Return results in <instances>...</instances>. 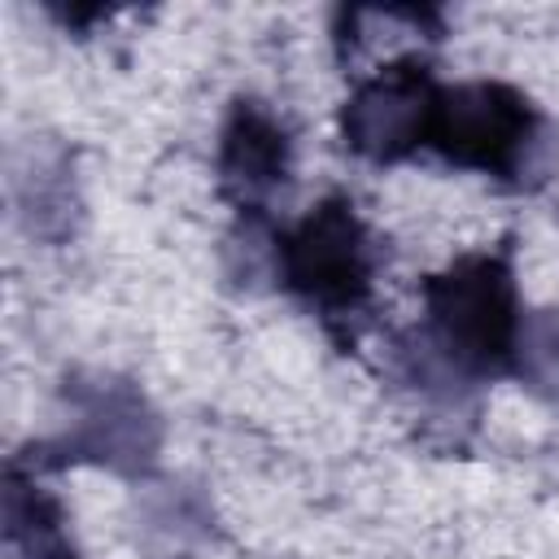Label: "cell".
I'll return each instance as SVG.
<instances>
[{
    "instance_id": "1",
    "label": "cell",
    "mask_w": 559,
    "mask_h": 559,
    "mask_svg": "<svg viewBox=\"0 0 559 559\" xmlns=\"http://www.w3.org/2000/svg\"><path fill=\"white\" fill-rule=\"evenodd\" d=\"M424 323L406 336L402 362L415 384H476L511 376L520 341V288L511 245L454 258L419 284Z\"/></svg>"
},
{
    "instance_id": "2",
    "label": "cell",
    "mask_w": 559,
    "mask_h": 559,
    "mask_svg": "<svg viewBox=\"0 0 559 559\" xmlns=\"http://www.w3.org/2000/svg\"><path fill=\"white\" fill-rule=\"evenodd\" d=\"M428 148L445 166L489 175L515 192H537L559 170V131L520 87L502 79L441 87Z\"/></svg>"
},
{
    "instance_id": "3",
    "label": "cell",
    "mask_w": 559,
    "mask_h": 559,
    "mask_svg": "<svg viewBox=\"0 0 559 559\" xmlns=\"http://www.w3.org/2000/svg\"><path fill=\"white\" fill-rule=\"evenodd\" d=\"M280 284L345 341L349 319H362L376 288V240L349 197H323L288 231L271 236Z\"/></svg>"
},
{
    "instance_id": "4",
    "label": "cell",
    "mask_w": 559,
    "mask_h": 559,
    "mask_svg": "<svg viewBox=\"0 0 559 559\" xmlns=\"http://www.w3.org/2000/svg\"><path fill=\"white\" fill-rule=\"evenodd\" d=\"M70 419L57 441L39 445L44 454L35 463L61 467V463H100L122 476H140L157 463L162 424L148 397L118 376H92L66 384Z\"/></svg>"
},
{
    "instance_id": "5",
    "label": "cell",
    "mask_w": 559,
    "mask_h": 559,
    "mask_svg": "<svg viewBox=\"0 0 559 559\" xmlns=\"http://www.w3.org/2000/svg\"><path fill=\"white\" fill-rule=\"evenodd\" d=\"M437 96H441V83L424 57L411 52L380 66L341 105L345 148L376 166L406 162L415 148H428Z\"/></svg>"
},
{
    "instance_id": "6",
    "label": "cell",
    "mask_w": 559,
    "mask_h": 559,
    "mask_svg": "<svg viewBox=\"0 0 559 559\" xmlns=\"http://www.w3.org/2000/svg\"><path fill=\"white\" fill-rule=\"evenodd\" d=\"M293 179V135L253 96L231 100L218 135V192L253 223Z\"/></svg>"
},
{
    "instance_id": "7",
    "label": "cell",
    "mask_w": 559,
    "mask_h": 559,
    "mask_svg": "<svg viewBox=\"0 0 559 559\" xmlns=\"http://www.w3.org/2000/svg\"><path fill=\"white\" fill-rule=\"evenodd\" d=\"M4 542L22 559H74L61 502L35 485L17 463L4 472Z\"/></svg>"
},
{
    "instance_id": "8",
    "label": "cell",
    "mask_w": 559,
    "mask_h": 559,
    "mask_svg": "<svg viewBox=\"0 0 559 559\" xmlns=\"http://www.w3.org/2000/svg\"><path fill=\"white\" fill-rule=\"evenodd\" d=\"M511 376L533 393L559 402V310H524Z\"/></svg>"
}]
</instances>
